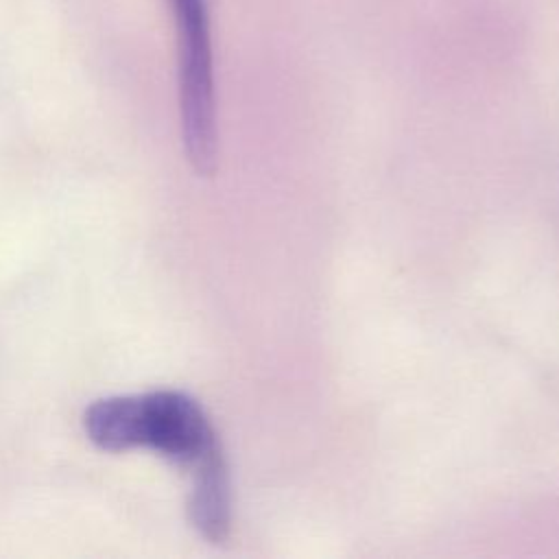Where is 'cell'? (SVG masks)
<instances>
[{"label": "cell", "mask_w": 559, "mask_h": 559, "mask_svg": "<svg viewBox=\"0 0 559 559\" xmlns=\"http://www.w3.org/2000/svg\"><path fill=\"white\" fill-rule=\"evenodd\" d=\"M83 428L100 450L151 448L183 467H194L218 448L201 404L188 393L170 389L98 400L85 411Z\"/></svg>", "instance_id": "6da1fadb"}, {"label": "cell", "mask_w": 559, "mask_h": 559, "mask_svg": "<svg viewBox=\"0 0 559 559\" xmlns=\"http://www.w3.org/2000/svg\"><path fill=\"white\" fill-rule=\"evenodd\" d=\"M179 50V107L190 166L207 177L216 170V98L207 0H168Z\"/></svg>", "instance_id": "7a4b0ae2"}, {"label": "cell", "mask_w": 559, "mask_h": 559, "mask_svg": "<svg viewBox=\"0 0 559 559\" xmlns=\"http://www.w3.org/2000/svg\"><path fill=\"white\" fill-rule=\"evenodd\" d=\"M188 518L207 542H223L231 526V489L221 445L192 467Z\"/></svg>", "instance_id": "3957f363"}]
</instances>
